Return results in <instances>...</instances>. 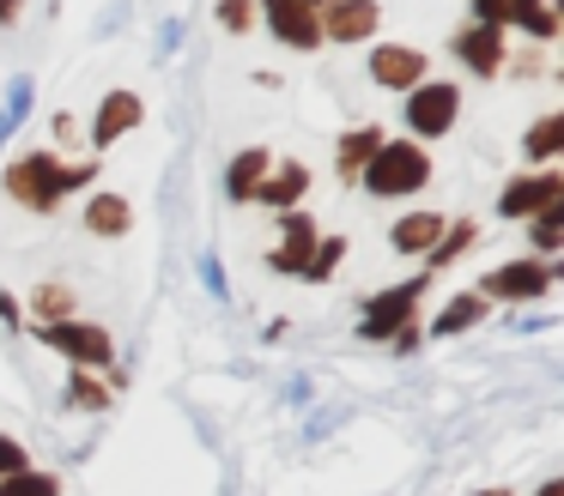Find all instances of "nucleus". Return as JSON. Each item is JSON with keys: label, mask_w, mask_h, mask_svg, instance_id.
Wrapping results in <instances>:
<instances>
[{"label": "nucleus", "mask_w": 564, "mask_h": 496, "mask_svg": "<svg viewBox=\"0 0 564 496\" xmlns=\"http://www.w3.org/2000/svg\"><path fill=\"white\" fill-rule=\"evenodd\" d=\"M91 176H98V164L67 169V164H55L50 152H31V157H19V164L7 169V194H13L19 206H31V212H55V206H62V194L86 188Z\"/></svg>", "instance_id": "nucleus-1"}, {"label": "nucleus", "mask_w": 564, "mask_h": 496, "mask_svg": "<svg viewBox=\"0 0 564 496\" xmlns=\"http://www.w3.org/2000/svg\"><path fill=\"white\" fill-rule=\"evenodd\" d=\"M358 181H365L377 200H401V194H419L431 181V157H425V145H413V140H382L377 152L365 157Z\"/></svg>", "instance_id": "nucleus-2"}, {"label": "nucleus", "mask_w": 564, "mask_h": 496, "mask_svg": "<svg viewBox=\"0 0 564 496\" xmlns=\"http://www.w3.org/2000/svg\"><path fill=\"white\" fill-rule=\"evenodd\" d=\"M419 297H425V278H406V285L370 297L365 315H358V339H394V333H406V327H413Z\"/></svg>", "instance_id": "nucleus-3"}, {"label": "nucleus", "mask_w": 564, "mask_h": 496, "mask_svg": "<svg viewBox=\"0 0 564 496\" xmlns=\"http://www.w3.org/2000/svg\"><path fill=\"white\" fill-rule=\"evenodd\" d=\"M37 339H43V345H55L62 357H74L79 370H104V363L116 357V339L104 333V327H91V321H50Z\"/></svg>", "instance_id": "nucleus-4"}, {"label": "nucleus", "mask_w": 564, "mask_h": 496, "mask_svg": "<svg viewBox=\"0 0 564 496\" xmlns=\"http://www.w3.org/2000/svg\"><path fill=\"white\" fill-rule=\"evenodd\" d=\"M479 297H498V302H534V297H546V285H552V266L546 261H503V266H491L486 278H479Z\"/></svg>", "instance_id": "nucleus-5"}, {"label": "nucleus", "mask_w": 564, "mask_h": 496, "mask_svg": "<svg viewBox=\"0 0 564 496\" xmlns=\"http://www.w3.org/2000/svg\"><path fill=\"white\" fill-rule=\"evenodd\" d=\"M455 109H462V91H455V85H419V91L406 97V128H413L419 140H443V133L455 128Z\"/></svg>", "instance_id": "nucleus-6"}, {"label": "nucleus", "mask_w": 564, "mask_h": 496, "mask_svg": "<svg viewBox=\"0 0 564 496\" xmlns=\"http://www.w3.org/2000/svg\"><path fill=\"white\" fill-rule=\"evenodd\" d=\"M552 200H564V176L558 169H540V176H516L510 188L498 194V212L503 218H534L540 206H552Z\"/></svg>", "instance_id": "nucleus-7"}, {"label": "nucleus", "mask_w": 564, "mask_h": 496, "mask_svg": "<svg viewBox=\"0 0 564 496\" xmlns=\"http://www.w3.org/2000/svg\"><path fill=\"white\" fill-rule=\"evenodd\" d=\"M261 12H268V24L292 48H316L322 43V19H316V7H310V0H261Z\"/></svg>", "instance_id": "nucleus-8"}, {"label": "nucleus", "mask_w": 564, "mask_h": 496, "mask_svg": "<svg viewBox=\"0 0 564 496\" xmlns=\"http://www.w3.org/2000/svg\"><path fill=\"white\" fill-rule=\"evenodd\" d=\"M316 19L334 43H358L377 31V0H328V12H316Z\"/></svg>", "instance_id": "nucleus-9"}, {"label": "nucleus", "mask_w": 564, "mask_h": 496, "mask_svg": "<svg viewBox=\"0 0 564 496\" xmlns=\"http://www.w3.org/2000/svg\"><path fill=\"white\" fill-rule=\"evenodd\" d=\"M140 115H147V109H140L134 91H110L98 109V121H91V145H116L128 128H140Z\"/></svg>", "instance_id": "nucleus-10"}, {"label": "nucleus", "mask_w": 564, "mask_h": 496, "mask_svg": "<svg viewBox=\"0 0 564 496\" xmlns=\"http://www.w3.org/2000/svg\"><path fill=\"white\" fill-rule=\"evenodd\" d=\"M419 73H425V55H419V48H377V55H370V79L389 85V91L419 85Z\"/></svg>", "instance_id": "nucleus-11"}, {"label": "nucleus", "mask_w": 564, "mask_h": 496, "mask_svg": "<svg viewBox=\"0 0 564 496\" xmlns=\"http://www.w3.org/2000/svg\"><path fill=\"white\" fill-rule=\"evenodd\" d=\"M304 188H310V169H304V164H268V176H261L256 200H268V206H280V212H292V206L304 200Z\"/></svg>", "instance_id": "nucleus-12"}, {"label": "nucleus", "mask_w": 564, "mask_h": 496, "mask_svg": "<svg viewBox=\"0 0 564 496\" xmlns=\"http://www.w3.org/2000/svg\"><path fill=\"white\" fill-rule=\"evenodd\" d=\"M455 55H462L474 73H498V67H503V36H498V24L462 31V36H455Z\"/></svg>", "instance_id": "nucleus-13"}, {"label": "nucleus", "mask_w": 564, "mask_h": 496, "mask_svg": "<svg viewBox=\"0 0 564 496\" xmlns=\"http://www.w3.org/2000/svg\"><path fill=\"white\" fill-rule=\"evenodd\" d=\"M128 224H134V206H128L122 194H91L86 200V230L91 236H128Z\"/></svg>", "instance_id": "nucleus-14"}, {"label": "nucleus", "mask_w": 564, "mask_h": 496, "mask_svg": "<svg viewBox=\"0 0 564 496\" xmlns=\"http://www.w3.org/2000/svg\"><path fill=\"white\" fill-rule=\"evenodd\" d=\"M443 236V218L437 212H406L401 224L389 230V242H394V254H431V242Z\"/></svg>", "instance_id": "nucleus-15"}, {"label": "nucleus", "mask_w": 564, "mask_h": 496, "mask_svg": "<svg viewBox=\"0 0 564 496\" xmlns=\"http://www.w3.org/2000/svg\"><path fill=\"white\" fill-rule=\"evenodd\" d=\"M316 224H310L304 212H292L285 218V249L273 254V266H280V273H304V261H310V249H316Z\"/></svg>", "instance_id": "nucleus-16"}, {"label": "nucleus", "mask_w": 564, "mask_h": 496, "mask_svg": "<svg viewBox=\"0 0 564 496\" xmlns=\"http://www.w3.org/2000/svg\"><path fill=\"white\" fill-rule=\"evenodd\" d=\"M486 309H491V297H479V290H462V297H449V309L437 315V327H431V333H467V327H479L486 321Z\"/></svg>", "instance_id": "nucleus-17"}, {"label": "nucleus", "mask_w": 564, "mask_h": 496, "mask_svg": "<svg viewBox=\"0 0 564 496\" xmlns=\"http://www.w3.org/2000/svg\"><path fill=\"white\" fill-rule=\"evenodd\" d=\"M268 164H273V157L261 152V145H256V152H243V157L231 164V176H225V194H231V200H256V188H261V176H268Z\"/></svg>", "instance_id": "nucleus-18"}, {"label": "nucleus", "mask_w": 564, "mask_h": 496, "mask_svg": "<svg viewBox=\"0 0 564 496\" xmlns=\"http://www.w3.org/2000/svg\"><path fill=\"white\" fill-rule=\"evenodd\" d=\"M31 97H37V85H31V73H19V79L7 85V109H0V145H7V133L31 115Z\"/></svg>", "instance_id": "nucleus-19"}, {"label": "nucleus", "mask_w": 564, "mask_h": 496, "mask_svg": "<svg viewBox=\"0 0 564 496\" xmlns=\"http://www.w3.org/2000/svg\"><path fill=\"white\" fill-rule=\"evenodd\" d=\"M474 242H479V224H474V218H462V224H443V236L431 242V261H437V266H449L455 254H462V249H474Z\"/></svg>", "instance_id": "nucleus-20"}, {"label": "nucleus", "mask_w": 564, "mask_h": 496, "mask_svg": "<svg viewBox=\"0 0 564 496\" xmlns=\"http://www.w3.org/2000/svg\"><path fill=\"white\" fill-rule=\"evenodd\" d=\"M0 496H62V478L55 472H13V478H0Z\"/></svg>", "instance_id": "nucleus-21"}, {"label": "nucleus", "mask_w": 564, "mask_h": 496, "mask_svg": "<svg viewBox=\"0 0 564 496\" xmlns=\"http://www.w3.org/2000/svg\"><path fill=\"white\" fill-rule=\"evenodd\" d=\"M377 145H382V128H352V133H346V145H340V169H346V176H358Z\"/></svg>", "instance_id": "nucleus-22"}, {"label": "nucleus", "mask_w": 564, "mask_h": 496, "mask_svg": "<svg viewBox=\"0 0 564 496\" xmlns=\"http://www.w3.org/2000/svg\"><path fill=\"white\" fill-rule=\"evenodd\" d=\"M534 249L540 254L564 249V200H552V206H540V212H534Z\"/></svg>", "instance_id": "nucleus-23"}, {"label": "nucleus", "mask_w": 564, "mask_h": 496, "mask_svg": "<svg viewBox=\"0 0 564 496\" xmlns=\"http://www.w3.org/2000/svg\"><path fill=\"white\" fill-rule=\"evenodd\" d=\"M522 145H528V157H552L564 145V115H540L534 128H528Z\"/></svg>", "instance_id": "nucleus-24"}, {"label": "nucleus", "mask_w": 564, "mask_h": 496, "mask_svg": "<svg viewBox=\"0 0 564 496\" xmlns=\"http://www.w3.org/2000/svg\"><path fill=\"white\" fill-rule=\"evenodd\" d=\"M67 399H74V406H86V411H104V406H110V394H104V387L91 382L86 370H74V382H67Z\"/></svg>", "instance_id": "nucleus-25"}, {"label": "nucleus", "mask_w": 564, "mask_h": 496, "mask_svg": "<svg viewBox=\"0 0 564 496\" xmlns=\"http://www.w3.org/2000/svg\"><path fill=\"white\" fill-rule=\"evenodd\" d=\"M340 249H346L340 236H334V242H322V249H310V261H304V278H316V285H322V278L334 273V261H340Z\"/></svg>", "instance_id": "nucleus-26"}, {"label": "nucleus", "mask_w": 564, "mask_h": 496, "mask_svg": "<svg viewBox=\"0 0 564 496\" xmlns=\"http://www.w3.org/2000/svg\"><path fill=\"white\" fill-rule=\"evenodd\" d=\"M31 466V454L13 442V436H0V478H13V472H25Z\"/></svg>", "instance_id": "nucleus-27"}, {"label": "nucleus", "mask_w": 564, "mask_h": 496, "mask_svg": "<svg viewBox=\"0 0 564 496\" xmlns=\"http://www.w3.org/2000/svg\"><path fill=\"white\" fill-rule=\"evenodd\" d=\"M200 278H207L213 297H231V285H225V273H219V261H213V254H200Z\"/></svg>", "instance_id": "nucleus-28"}, {"label": "nucleus", "mask_w": 564, "mask_h": 496, "mask_svg": "<svg viewBox=\"0 0 564 496\" xmlns=\"http://www.w3.org/2000/svg\"><path fill=\"white\" fill-rule=\"evenodd\" d=\"M176 48H183V19H171V24L159 31V60H164V55H176Z\"/></svg>", "instance_id": "nucleus-29"}, {"label": "nucleus", "mask_w": 564, "mask_h": 496, "mask_svg": "<svg viewBox=\"0 0 564 496\" xmlns=\"http://www.w3.org/2000/svg\"><path fill=\"white\" fill-rule=\"evenodd\" d=\"M62 309H67V290H62V285L37 290V315H62Z\"/></svg>", "instance_id": "nucleus-30"}, {"label": "nucleus", "mask_w": 564, "mask_h": 496, "mask_svg": "<svg viewBox=\"0 0 564 496\" xmlns=\"http://www.w3.org/2000/svg\"><path fill=\"white\" fill-rule=\"evenodd\" d=\"M219 19L231 24V31H243V24H249V7H243V0H225V7H219Z\"/></svg>", "instance_id": "nucleus-31"}, {"label": "nucleus", "mask_w": 564, "mask_h": 496, "mask_svg": "<svg viewBox=\"0 0 564 496\" xmlns=\"http://www.w3.org/2000/svg\"><path fill=\"white\" fill-rule=\"evenodd\" d=\"M534 496H564V478H546V484H540Z\"/></svg>", "instance_id": "nucleus-32"}, {"label": "nucleus", "mask_w": 564, "mask_h": 496, "mask_svg": "<svg viewBox=\"0 0 564 496\" xmlns=\"http://www.w3.org/2000/svg\"><path fill=\"white\" fill-rule=\"evenodd\" d=\"M13 12H19V0H0V19H13Z\"/></svg>", "instance_id": "nucleus-33"}, {"label": "nucleus", "mask_w": 564, "mask_h": 496, "mask_svg": "<svg viewBox=\"0 0 564 496\" xmlns=\"http://www.w3.org/2000/svg\"><path fill=\"white\" fill-rule=\"evenodd\" d=\"M474 496H510V491H474Z\"/></svg>", "instance_id": "nucleus-34"}, {"label": "nucleus", "mask_w": 564, "mask_h": 496, "mask_svg": "<svg viewBox=\"0 0 564 496\" xmlns=\"http://www.w3.org/2000/svg\"><path fill=\"white\" fill-rule=\"evenodd\" d=\"M310 7H328V0H310Z\"/></svg>", "instance_id": "nucleus-35"}]
</instances>
